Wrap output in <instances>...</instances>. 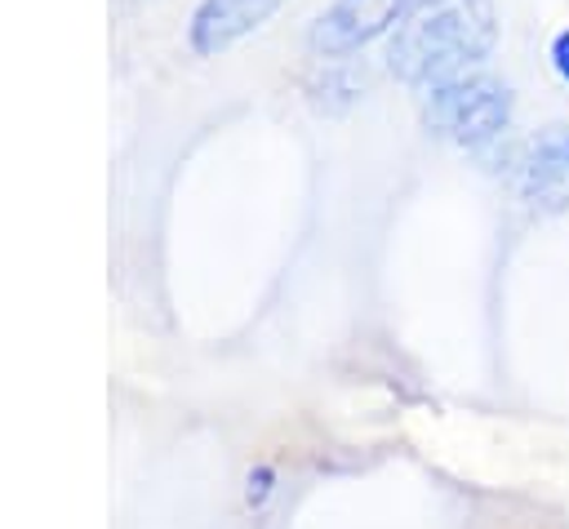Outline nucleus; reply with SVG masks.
Returning a JSON list of instances; mask_svg holds the SVG:
<instances>
[{"instance_id": "obj_6", "label": "nucleus", "mask_w": 569, "mask_h": 529, "mask_svg": "<svg viewBox=\"0 0 569 529\" xmlns=\"http://www.w3.org/2000/svg\"><path fill=\"white\" fill-rule=\"evenodd\" d=\"M551 67H556L560 80H569V31H556V40H551Z\"/></svg>"}, {"instance_id": "obj_5", "label": "nucleus", "mask_w": 569, "mask_h": 529, "mask_svg": "<svg viewBox=\"0 0 569 529\" xmlns=\"http://www.w3.org/2000/svg\"><path fill=\"white\" fill-rule=\"evenodd\" d=\"M284 0H200L191 13V49L196 53H222L249 31H258Z\"/></svg>"}, {"instance_id": "obj_1", "label": "nucleus", "mask_w": 569, "mask_h": 529, "mask_svg": "<svg viewBox=\"0 0 569 529\" xmlns=\"http://www.w3.org/2000/svg\"><path fill=\"white\" fill-rule=\"evenodd\" d=\"M498 44V18L489 0H409L391 27L387 67L409 89H436L476 71Z\"/></svg>"}, {"instance_id": "obj_4", "label": "nucleus", "mask_w": 569, "mask_h": 529, "mask_svg": "<svg viewBox=\"0 0 569 529\" xmlns=\"http://www.w3.org/2000/svg\"><path fill=\"white\" fill-rule=\"evenodd\" d=\"M520 196L533 209H565L569 204V129H542L520 156Z\"/></svg>"}, {"instance_id": "obj_2", "label": "nucleus", "mask_w": 569, "mask_h": 529, "mask_svg": "<svg viewBox=\"0 0 569 529\" xmlns=\"http://www.w3.org/2000/svg\"><path fill=\"white\" fill-rule=\"evenodd\" d=\"M427 129L453 147H485L511 120V89L485 71L453 76L427 89Z\"/></svg>"}, {"instance_id": "obj_3", "label": "nucleus", "mask_w": 569, "mask_h": 529, "mask_svg": "<svg viewBox=\"0 0 569 529\" xmlns=\"http://www.w3.org/2000/svg\"><path fill=\"white\" fill-rule=\"evenodd\" d=\"M409 9V0H338L333 9H325L311 27V49L316 53H351L360 44H369L373 36H382L387 27L400 22V13Z\"/></svg>"}]
</instances>
